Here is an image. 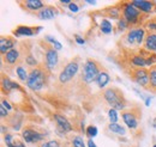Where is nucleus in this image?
<instances>
[{
	"label": "nucleus",
	"mask_w": 156,
	"mask_h": 147,
	"mask_svg": "<svg viewBox=\"0 0 156 147\" xmlns=\"http://www.w3.org/2000/svg\"><path fill=\"white\" fill-rule=\"evenodd\" d=\"M49 74H51V71L48 70V67L44 65V62H41L37 67L30 70L28 81H27V86L31 91L42 90L46 86V84L48 83Z\"/></svg>",
	"instance_id": "obj_1"
},
{
	"label": "nucleus",
	"mask_w": 156,
	"mask_h": 147,
	"mask_svg": "<svg viewBox=\"0 0 156 147\" xmlns=\"http://www.w3.org/2000/svg\"><path fill=\"white\" fill-rule=\"evenodd\" d=\"M117 6L121 12V17L129 23V25L139 28L143 20L148 18V15L140 12L131 1H120L117 4Z\"/></svg>",
	"instance_id": "obj_2"
},
{
	"label": "nucleus",
	"mask_w": 156,
	"mask_h": 147,
	"mask_svg": "<svg viewBox=\"0 0 156 147\" xmlns=\"http://www.w3.org/2000/svg\"><path fill=\"white\" fill-rule=\"evenodd\" d=\"M103 98L105 101L115 110L124 111L125 108L129 105L127 99L124 96V92L121 91L119 87L112 86V87H107L103 91Z\"/></svg>",
	"instance_id": "obj_3"
},
{
	"label": "nucleus",
	"mask_w": 156,
	"mask_h": 147,
	"mask_svg": "<svg viewBox=\"0 0 156 147\" xmlns=\"http://www.w3.org/2000/svg\"><path fill=\"white\" fill-rule=\"evenodd\" d=\"M103 66L96 61L95 59H87V61L83 65L82 73H80V79L84 84L89 85L93 81H96V78L101 71H103Z\"/></svg>",
	"instance_id": "obj_4"
},
{
	"label": "nucleus",
	"mask_w": 156,
	"mask_h": 147,
	"mask_svg": "<svg viewBox=\"0 0 156 147\" xmlns=\"http://www.w3.org/2000/svg\"><path fill=\"white\" fill-rule=\"evenodd\" d=\"M79 71V57H76L75 60H71L66 66L61 70V72L58 75V84L60 85H66L70 81H72L78 74Z\"/></svg>",
	"instance_id": "obj_5"
},
{
	"label": "nucleus",
	"mask_w": 156,
	"mask_h": 147,
	"mask_svg": "<svg viewBox=\"0 0 156 147\" xmlns=\"http://www.w3.org/2000/svg\"><path fill=\"white\" fill-rule=\"evenodd\" d=\"M40 44H41V48L43 49V54H44V65L48 67L49 71H53L55 70L57 65L59 63V54L58 50L49 44L46 39H41L40 41Z\"/></svg>",
	"instance_id": "obj_6"
},
{
	"label": "nucleus",
	"mask_w": 156,
	"mask_h": 147,
	"mask_svg": "<svg viewBox=\"0 0 156 147\" xmlns=\"http://www.w3.org/2000/svg\"><path fill=\"white\" fill-rule=\"evenodd\" d=\"M125 74L139 86L147 89L149 85V70L147 68H131L126 71Z\"/></svg>",
	"instance_id": "obj_7"
},
{
	"label": "nucleus",
	"mask_w": 156,
	"mask_h": 147,
	"mask_svg": "<svg viewBox=\"0 0 156 147\" xmlns=\"http://www.w3.org/2000/svg\"><path fill=\"white\" fill-rule=\"evenodd\" d=\"M121 117L129 128L136 129L142 117V109L139 107H133L131 109L121 111Z\"/></svg>",
	"instance_id": "obj_8"
},
{
	"label": "nucleus",
	"mask_w": 156,
	"mask_h": 147,
	"mask_svg": "<svg viewBox=\"0 0 156 147\" xmlns=\"http://www.w3.org/2000/svg\"><path fill=\"white\" fill-rule=\"evenodd\" d=\"M1 59H2V65H6V67H15L18 65H23V61H24V57L18 47L4 54L1 56Z\"/></svg>",
	"instance_id": "obj_9"
},
{
	"label": "nucleus",
	"mask_w": 156,
	"mask_h": 147,
	"mask_svg": "<svg viewBox=\"0 0 156 147\" xmlns=\"http://www.w3.org/2000/svg\"><path fill=\"white\" fill-rule=\"evenodd\" d=\"M46 135L47 134H43L30 126H27L22 129V138L24 139L25 142H29V144H36L39 141H42Z\"/></svg>",
	"instance_id": "obj_10"
},
{
	"label": "nucleus",
	"mask_w": 156,
	"mask_h": 147,
	"mask_svg": "<svg viewBox=\"0 0 156 147\" xmlns=\"http://www.w3.org/2000/svg\"><path fill=\"white\" fill-rule=\"evenodd\" d=\"M17 4L20 7L28 12V13H34L36 15L37 12H40L42 9L46 7L44 2L41 0H25V1H17Z\"/></svg>",
	"instance_id": "obj_11"
},
{
	"label": "nucleus",
	"mask_w": 156,
	"mask_h": 147,
	"mask_svg": "<svg viewBox=\"0 0 156 147\" xmlns=\"http://www.w3.org/2000/svg\"><path fill=\"white\" fill-rule=\"evenodd\" d=\"M137 9L145 13V15H150V13H155L156 12V1H148V0H133L131 1Z\"/></svg>",
	"instance_id": "obj_12"
},
{
	"label": "nucleus",
	"mask_w": 156,
	"mask_h": 147,
	"mask_svg": "<svg viewBox=\"0 0 156 147\" xmlns=\"http://www.w3.org/2000/svg\"><path fill=\"white\" fill-rule=\"evenodd\" d=\"M20 87L22 86L18 83L12 81L7 75H5L2 73V75H1V91H2L4 94H9L13 90H17V89H20Z\"/></svg>",
	"instance_id": "obj_13"
},
{
	"label": "nucleus",
	"mask_w": 156,
	"mask_h": 147,
	"mask_svg": "<svg viewBox=\"0 0 156 147\" xmlns=\"http://www.w3.org/2000/svg\"><path fill=\"white\" fill-rule=\"evenodd\" d=\"M17 46V41L16 38L12 36H1L0 37V52L1 54H6L7 52L12 50L13 48H16Z\"/></svg>",
	"instance_id": "obj_14"
},
{
	"label": "nucleus",
	"mask_w": 156,
	"mask_h": 147,
	"mask_svg": "<svg viewBox=\"0 0 156 147\" xmlns=\"http://www.w3.org/2000/svg\"><path fill=\"white\" fill-rule=\"evenodd\" d=\"M54 121L57 123V129L62 132V133H70L72 130V126L71 123L69 122V120L62 116V115H59V114H55L54 115Z\"/></svg>",
	"instance_id": "obj_15"
},
{
	"label": "nucleus",
	"mask_w": 156,
	"mask_h": 147,
	"mask_svg": "<svg viewBox=\"0 0 156 147\" xmlns=\"http://www.w3.org/2000/svg\"><path fill=\"white\" fill-rule=\"evenodd\" d=\"M57 15H59V11L57 7H54V6H46L40 12H37L35 16L39 19H42V20H48V19L54 18Z\"/></svg>",
	"instance_id": "obj_16"
},
{
	"label": "nucleus",
	"mask_w": 156,
	"mask_h": 147,
	"mask_svg": "<svg viewBox=\"0 0 156 147\" xmlns=\"http://www.w3.org/2000/svg\"><path fill=\"white\" fill-rule=\"evenodd\" d=\"M144 49H147L148 52L155 53L156 52V32L155 31H149L147 32L145 41H144Z\"/></svg>",
	"instance_id": "obj_17"
},
{
	"label": "nucleus",
	"mask_w": 156,
	"mask_h": 147,
	"mask_svg": "<svg viewBox=\"0 0 156 147\" xmlns=\"http://www.w3.org/2000/svg\"><path fill=\"white\" fill-rule=\"evenodd\" d=\"M13 36L20 37V36H34L36 35V30L35 28H31V26H27V25H18L17 29H15L12 31Z\"/></svg>",
	"instance_id": "obj_18"
},
{
	"label": "nucleus",
	"mask_w": 156,
	"mask_h": 147,
	"mask_svg": "<svg viewBox=\"0 0 156 147\" xmlns=\"http://www.w3.org/2000/svg\"><path fill=\"white\" fill-rule=\"evenodd\" d=\"M145 90L156 93V65L149 68V85Z\"/></svg>",
	"instance_id": "obj_19"
},
{
	"label": "nucleus",
	"mask_w": 156,
	"mask_h": 147,
	"mask_svg": "<svg viewBox=\"0 0 156 147\" xmlns=\"http://www.w3.org/2000/svg\"><path fill=\"white\" fill-rule=\"evenodd\" d=\"M109 80H111L109 74H108V72L106 70H103V71L100 72V74H98V78H96V84H98V86L100 89H105L108 85Z\"/></svg>",
	"instance_id": "obj_20"
},
{
	"label": "nucleus",
	"mask_w": 156,
	"mask_h": 147,
	"mask_svg": "<svg viewBox=\"0 0 156 147\" xmlns=\"http://www.w3.org/2000/svg\"><path fill=\"white\" fill-rule=\"evenodd\" d=\"M103 15H106V17H109V18H113V19H119L121 18V12L119 10L117 5L115 6H109L107 9H105L103 11H101Z\"/></svg>",
	"instance_id": "obj_21"
},
{
	"label": "nucleus",
	"mask_w": 156,
	"mask_h": 147,
	"mask_svg": "<svg viewBox=\"0 0 156 147\" xmlns=\"http://www.w3.org/2000/svg\"><path fill=\"white\" fill-rule=\"evenodd\" d=\"M100 31H101L102 34H106V35L111 34V32L113 31L112 23H111L108 19L102 18L101 19V22H100Z\"/></svg>",
	"instance_id": "obj_22"
},
{
	"label": "nucleus",
	"mask_w": 156,
	"mask_h": 147,
	"mask_svg": "<svg viewBox=\"0 0 156 147\" xmlns=\"http://www.w3.org/2000/svg\"><path fill=\"white\" fill-rule=\"evenodd\" d=\"M16 73H17V77L20 78V81H23V83H27V81H28V77H29V74H28L27 70H25V67H24L23 65H18V66H17V68H16Z\"/></svg>",
	"instance_id": "obj_23"
},
{
	"label": "nucleus",
	"mask_w": 156,
	"mask_h": 147,
	"mask_svg": "<svg viewBox=\"0 0 156 147\" xmlns=\"http://www.w3.org/2000/svg\"><path fill=\"white\" fill-rule=\"evenodd\" d=\"M108 128L112 133H115V134H119V135H125L126 134V129L124 128L122 126L118 125V123H109Z\"/></svg>",
	"instance_id": "obj_24"
},
{
	"label": "nucleus",
	"mask_w": 156,
	"mask_h": 147,
	"mask_svg": "<svg viewBox=\"0 0 156 147\" xmlns=\"http://www.w3.org/2000/svg\"><path fill=\"white\" fill-rule=\"evenodd\" d=\"M70 142L72 147H85L84 145V140L80 135H73L71 139H70Z\"/></svg>",
	"instance_id": "obj_25"
},
{
	"label": "nucleus",
	"mask_w": 156,
	"mask_h": 147,
	"mask_svg": "<svg viewBox=\"0 0 156 147\" xmlns=\"http://www.w3.org/2000/svg\"><path fill=\"white\" fill-rule=\"evenodd\" d=\"M4 141L6 144V147H15V139L12 134L7 133L6 135H4Z\"/></svg>",
	"instance_id": "obj_26"
},
{
	"label": "nucleus",
	"mask_w": 156,
	"mask_h": 147,
	"mask_svg": "<svg viewBox=\"0 0 156 147\" xmlns=\"http://www.w3.org/2000/svg\"><path fill=\"white\" fill-rule=\"evenodd\" d=\"M108 117H109V121L111 123H117L118 122V110L115 109H109L108 111Z\"/></svg>",
	"instance_id": "obj_27"
},
{
	"label": "nucleus",
	"mask_w": 156,
	"mask_h": 147,
	"mask_svg": "<svg viewBox=\"0 0 156 147\" xmlns=\"http://www.w3.org/2000/svg\"><path fill=\"white\" fill-rule=\"evenodd\" d=\"M85 132H87V135L89 136V139H93L98 135V128L95 126H89Z\"/></svg>",
	"instance_id": "obj_28"
},
{
	"label": "nucleus",
	"mask_w": 156,
	"mask_h": 147,
	"mask_svg": "<svg viewBox=\"0 0 156 147\" xmlns=\"http://www.w3.org/2000/svg\"><path fill=\"white\" fill-rule=\"evenodd\" d=\"M127 26H129V23L122 17L118 20V31H124L125 29H127Z\"/></svg>",
	"instance_id": "obj_29"
},
{
	"label": "nucleus",
	"mask_w": 156,
	"mask_h": 147,
	"mask_svg": "<svg viewBox=\"0 0 156 147\" xmlns=\"http://www.w3.org/2000/svg\"><path fill=\"white\" fill-rule=\"evenodd\" d=\"M79 9H80V6L78 5L77 1H72V2L69 5V10H70V11H72V12H78V11H79Z\"/></svg>",
	"instance_id": "obj_30"
},
{
	"label": "nucleus",
	"mask_w": 156,
	"mask_h": 147,
	"mask_svg": "<svg viewBox=\"0 0 156 147\" xmlns=\"http://www.w3.org/2000/svg\"><path fill=\"white\" fill-rule=\"evenodd\" d=\"M7 109L5 108V107H0V116H1V118H5V117H9V112H7Z\"/></svg>",
	"instance_id": "obj_31"
},
{
	"label": "nucleus",
	"mask_w": 156,
	"mask_h": 147,
	"mask_svg": "<svg viewBox=\"0 0 156 147\" xmlns=\"http://www.w3.org/2000/svg\"><path fill=\"white\" fill-rule=\"evenodd\" d=\"M1 105H2V107H5L7 110H11V109H12V107L10 105V103H9L5 98H2V99H1Z\"/></svg>",
	"instance_id": "obj_32"
},
{
	"label": "nucleus",
	"mask_w": 156,
	"mask_h": 147,
	"mask_svg": "<svg viewBox=\"0 0 156 147\" xmlns=\"http://www.w3.org/2000/svg\"><path fill=\"white\" fill-rule=\"evenodd\" d=\"M75 39H76V42H77L78 44H84V43H85V39L82 38L79 35H75Z\"/></svg>",
	"instance_id": "obj_33"
},
{
	"label": "nucleus",
	"mask_w": 156,
	"mask_h": 147,
	"mask_svg": "<svg viewBox=\"0 0 156 147\" xmlns=\"http://www.w3.org/2000/svg\"><path fill=\"white\" fill-rule=\"evenodd\" d=\"M15 147H25V145L20 139H15Z\"/></svg>",
	"instance_id": "obj_34"
},
{
	"label": "nucleus",
	"mask_w": 156,
	"mask_h": 147,
	"mask_svg": "<svg viewBox=\"0 0 156 147\" xmlns=\"http://www.w3.org/2000/svg\"><path fill=\"white\" fill-rule=\"evenodd\" d=\"M48 144H49V147H60V144L57 140H51L48 141Z\"/></svg>",
	"instance_id": "obj_35"
},
{
	"label": "nucleus",
	"mask_w": 156,
	"mask_h": 147,
	"mask_svg": "<svg viewBox=\"0 0 156 147\" xmlns=\"http://www.w3.org/2000/svg\"><path fill=\"white\" fill-rule=\"evenodd\" d=\"M87 144H88V147H96L95 142L93 141V139H89V140L87 141Z\"/></svg>",
	"instance_id": "obj_36"
},
{
	"label": "nucleus",
	"mask_w": 156,
	"mask_h": 147,
	"mask_svg": "<svg viewBox=\"0 0 156 147\" xmlns=\"http://www.w3.org/2000/svg\"><path fill=\"white\" fill-rule=\"evenodd\" d=\"M1 133H2L4 135H6V134H7V128H6V127H5L4 125L1 126Z\"/></svg>",
	"instance_id": "obj_37"
},
{
	"label": "nucleus",
	"mask_w": 156,
	"mask_h": 147,
	"mask_svg": "<svg viewBox=\"0 0 156 147\" xmlns=\"http://www.w3.org/2000/svg\"><path fill=\"white\" fill-rule=\"evenodd\" d=\"M150 101H151V99H150V97L145 98V105H147V107H149V105H150Z\"/></svg>",
	"instance_id": "obj_38"
},
{
	"label": "nucleus",
	"mask_w": 156,
	"mask_h": 147,
	"mask_svg": "<svg viewBox=\"0 0 156 147\" xmlns=\"http://www.w3.org/2000/svg\"><path fill=\"white\" fill-rule=\"evenodd\" d=\"M40 147H49V144H48V142H44V141H43V142H42V144L40 145Z\"/></svg>",
	"instance_id": "obj_39"
},
{
	"label": "nucleus",
	"mask_w": 156,
	"mask_h": 147,
	"mask_svg": "<svg viewBox=\"0 0 156 147\" xmlns=\"http://www.w3.org/2000/svg\"><path fill=\"white\" fill-rule=\"evenodd\" d=\"M87 2H88V4H90V5H95V4H96V1H94V0H93V1H91V0H89V1H87Z\"/></svg>",
	"instance_id": "obj_40"
},
{
	"label": "nucleus",
	"mask_w": 156,
	"mask_h": 147,
	"mask_svg": "<svg viewBox=\"0 0 156 147\" xmlns=\"http://www.w3.org/2000/svg\"><path fill=\"white\" fill-rule=\"evenodd\" d=\"M153 147H156V145H154V146H153Z\"/></svg>",
	"instance_id": "obj_41"
}]
</instances>
